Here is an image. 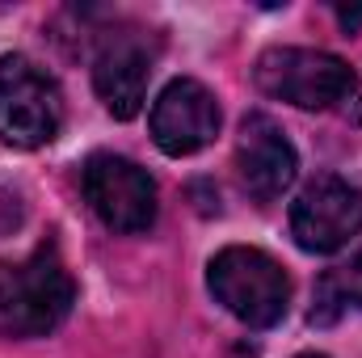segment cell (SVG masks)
<instances>
[{"mask_svg":"<svg viewBox=\"0 0 362 358\" xmlns=\"http://www.w3.org/2000/svg\"><path fill=\"white\" fill-rule=\"evenodd\" d=\"M346 312H362V249L350 262L325 270V274L316 278L312 325H337Z\"/></svg>","mask_w":362,"mask_h":358,"instance_id":"cell-10","label":"cell"},{"mask_svg":"<svg viewBox=\"0 0 362 358\" xmlns=\"http://www.w3.org/2000/svg\"><path fill=\"white\" fill-rule=\"evenodd\" d=\"M337 21H341V30H346V34H354V30L362 25V8H354V13H350V8H341V13H337Z\"/></svg>","mask_w":362,"mask_h":358,"instance_id":"cell-11","label":"cell"},{"mask_svg":"<svg viewBox=\"0 0 362 358\" xmlns=\"http://www.w3.org/2000/svg\"><path fill=\"white\" fill-rule=\"evenodd\" d=\"M206 287L215 304H223L240 325L249 329H270L286 316L291 304V278L270 253L249 249V245H228L211 258Z\"/></svg>","mask_w":362,"mask_h":358,"instance_id":"cell-3","label":"cell"},{"mask_svg":"<svg viewBox=\"0 0 362 358\" xmlns=\"http://www.w3.org/2000/svg\"><path fill=\"white\" fill-rule=\"evenodd\" d=\"M148 76H152V51H148L144 34L122 30V34L101 38L97 55H93V89L114 118H135L144 110Z\"/></svg>","mask_w":362,"mask_h":358,"instance_id":"cell-8","label":"cell"},{"mask_svg":"<svg viewBox=\"0 0 362 358\" xmlns=\"http://www.w3.org/2000/svg\"><path fill=\"white\" fill-rule=\"evenodd\" d=\"M219 135V101L202 81H169L152 105V139L165 156H194Z\"/></svg>","mask_w":362,"mask_h":358,"instance_id":"cell-7","label":"cell"},{"mask_svg":"<svg viewBox=\"0 0 362 358\" xmlns=\"http://www.w3.org/2000/svg\"><path fill=\"white\" fill-rule=\"evenodd\" d=\"M253 81L266 97L291 101L299 110H337L350 118V110H358L362 118V85L354 68L329 51H312V47H274L257 59Z\"/></svg>","mask_w":362,"mask_h":358,"instance_id":"cell-2","label":"cell"},{"mask_svg":"<svg viewBox=\"0 0 362 358\" xmlns=\"http://www.w3.org/2000/svg\"><path fill=\"white\" fill-rule=\"evenodd\" d=\"M85 198L110 232H148L156 224V181L127 156L97 152L85 161Z\"/></svg>","mask_w":362,"mask_h":358,"instance_id":"cell-5","label":"cell"},{"mask_svg":"<svg viewBox=\"0 0 362 358\" xmlns=\"http://www.w3.org/2000/svg\"><path fill=\"white\" fill-rule=\"evenodd\" d=\"M362 232V190L346 178L308 181L291 202V236L303 253H337Z\"/></svg>","mask_w":362,"mask_h":358,"instance_id":"cell-6","label":"cell"},{"mask_svg":"<svg viewBox=\"0 0 362 358\" xmlns=\"http://www.w3.org/2000/svg\"><path fill=\"white\" fill-rule=\"evenodd\" d=\"M295 358H325V354H295Z\"/></svg>","mask_w":362,"mask_h":358,"instance_id":"cell-12","label":"cell"},{"mask_svg":"<svg viewBox=\"0 0 362 358\" xmlns=\"http://www.w3.org/2000/svg\"><path fill=\"white\" fill-rule=\"evenodd\" d=\"M72 304L76 282L51 245L21 262H0V337H47L68 321Z\"/></svg>","mask_w":362,"mask_h":358,"instance_id":"cell-1","label":"cell"},{"mask_svg":"<svg viewBox=\"0 0 362 358\" xmlns=\"http://www.w3.org/2000/svg\"><path fill=\"white\" fill-rule=\"evenodd\" d=\"M299 169L295 144L282 135V127L270 114H249L240 122V139H236V178L249 190V198L274 202Z\"/></svg>","mask_w":362,"mask_h":358,"instance_id":"cell-9","label":"cell"},{"mask_svg":"<svg viewBox=\"0 0 362 358\" xmlns=\"http://www.w3.org/2000/svg\"><path fill=\"white\" fill-rule=\"evenodd\" d=\"M64 127V93L30 55L0 59V139L13 148H42Z\"/></svg>","mask_w":362,"mask_h":358,"instance_id":"cell-4","label":"cell"}]
</instances>
